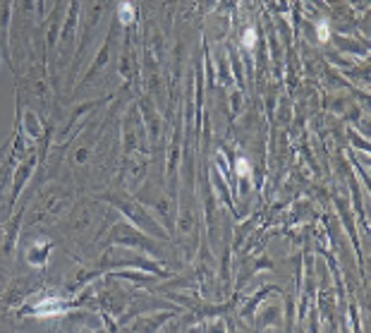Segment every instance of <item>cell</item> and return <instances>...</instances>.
Instances as JSON below:
<instances>
[{"label":"cell","instance_id":"1","mask_svg":"<svg viewBox=\"0 0 371 333\" xmlns=\"http://www.w3.org/2000/svg\"><path fill=\"white\" fill-rule=\"evenodd\" d=\"M65 312V307L55 300V297H48V300H43L41 305H38L36 309V316H41V319H48V316H58V314H63Z\"/></svg>","mask_w":371,"mask_h":333},{"label":"cell","instance_id":"2","mask_svg":"<svg viewBox=\"0 0 371 333\" xmlns=\"http://www.w3.org/2000/svg\"><path fill=\"white\" fill-rule=\"evenodd\" d=\"M118 17L122 24H132L134 22V8H132V3H127V0H122L118 5Z\"/></svg>","mask_w":371,"mask_h":333},{"label":"cell","instance_id":"3","mask_svg":"<svg viewBox=\"0 0 371 333\" xmlns=\"http://www.w3.org/2000/svg\"><path fill=\"white\" fill-rule=\"evenodd\" d=\"M242 46H245V48H249V51H252L254 46H256V31H254L252 27L245 29V34H242Z\"/></svg>","mask_w":371,"mask_h":333},{"label":"cell","instance_id":"4","mask_svg":"<svg viewBox=\"0 0 371 333\" xmlns=\"http://www.w3.org/2000/svg\"><path fill=\"white\" fill-rule=\"evenodd\" d=\"M316 34H318V41H323V44L331 38V29H328L326 22H318L316 24Z\"/></svg>","mask_w":371,"mask_h":333},{"label":"cell","instance_id":"5","mask_svg":"<svg viewBox=\"0 0 371 333\" xmlns=\"http://www.w3.org/2000/svg\"><path fill=\"white\" fill-rule=\"evenodd\" d=\"M235 171H237V175H242V178H247V175H249V161H247V158H237Z\"/></svg>","mask_w":371,"mask_h":333}]
</instances>
